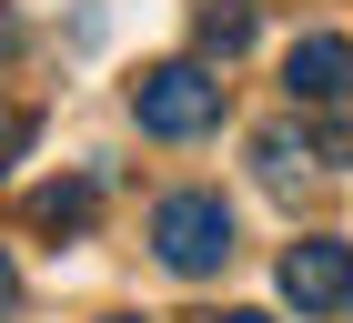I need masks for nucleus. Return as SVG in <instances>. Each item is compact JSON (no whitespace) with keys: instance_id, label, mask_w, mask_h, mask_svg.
Listing matches in <instances>:
<instances>
[{"instance_id":"f257e3e1","label":"nucleus","mask_w":353,"mask_h":323,"mask_svg":"<svg viewBox=\"0 0 353 323\" xmlns=\"http://www.w3.org/2000/svg\"><path fill=\"white\" fill-rule=\"evenodd\" d=\"M152 253H162L182 283L222 273L232 263V202H222V192H172L162 213H152Z\"/></svg>"},{"instance_id":"f03ea898","label":"nucleus","mask_w":353,"mask_h":323,"mask_svg":"<svg viewBox=\"0 0 353 323\" xmlns=\"http://www.w3.org/2000/svg\"><path fill=\"white\" fill-rule=\"evenodd\" d=\"M132 111H141V132H162V141H202L222 121V81L202 61H162V71L132 81Z\"/></svg>"},{"instance_id":"7ed1b4c3","label":"nucleus","mask_w":353,"mask_h":323,"mask_svg":"<svg viewBox=\"0 0 353 323\" xmlns=\"http://www.w3.org/2000/svg\"><path fill=\"white\" fill-rule=\"evenodd\" d=\"M283 81H293V101L343 111V101H353V41H343V30H303L293 61H283Z\"/></svg>"},{"instance_id":"20e7f679","label":"nucleus","mask_w":353,"mask_h":323,"mask_svg":"<svg viewBox=\"0 0 353 323\" xmlns=\"http://www.w3.org/2000/svg\"><path fill=\"white\" fill-rule=\"evenodd\" d=\"M283 293H293L303 313H343L353 303V253L343 242H293V253H283Z\"/></svg>"},{"instance_id":"39448f33","label":"nucleus","mask_w":353,"mask_h":323,"mask_svg":"<svg viewBox=\"0 0 353 323\" xmlns=\"http://www.w3.org/2000/svg\"><path fill=\"white\" fill-rule=\"evenodd\" d=\"M252 162H263V182H272V192H293V182H303V162H313V141H303L293 121H272V132H252Z\"/></svg>"},{"instance_id":"423d86ee","label":"nucleus","mask_w":353,"mask_h":323,"mask_svg":"<svg viewBox=\"0 0 353 323\" xmlns=\"http://www.w3.org/2000/svg\"><path fill=\"white\" fill-rule=\"evenodd\" d=\"M30 222H41V233H81V222H91V182H51V192H30Z\"/></svg>"},{"instance_id":"0eeeda50","label":"nucleus","mask_w":353,"mask_h":323,"mask_svg":"<svg viewBox=\"0 0 353 323\" xmlns=\"http://www.w3.org/2000/svg\"><path fill=\"white\" fill-rule=\"evenodd\" d=\"M202 51H252V0H212V10H202Z\"/></svg>"},{"instance_id":"6e6552de","label":"nucleus","mask_w":353,"mask_h":323,"mask_svg":"<svg viewBox=\"0 0 353 323\" xmlns=\"http://www.w3.org/2000/svg\"><path fill=\"white\" fill-rule=\"evenodd\" d=\"M21 141H30V111H21V101H0V172L21 162Z\"/></svg>"},{"instance_id":"1a4fd4ad","label":"nucleus","mask_w":353,"mask_h":323,"mask_svg":"<svg viewBox=\"0 0 353 323\" xmlns=\"http://www.w3.org/2000/svg\"><path fill=\"white\" fill-rule=\"evenodd\" d=\"M10 303H21V273H10V253H0V313H10Z\"/></svg>"},{"instance_id":"9d476101","label":"nucleus","mask_w":353,"mask_h":323,"mask_svg":"<svg viewBox=\"0 0 353 323\" xmlns=\"http://www.w3.org/2000/svg\"><path fill=\"white\" fill-rule=\"evenodd\" d=\"M0 51H21V21H10V10H0Z\"/></svg>"},{"instance_id":"9b49d317","label":"nucleus","mask_w":353,"mask_h":323,"mask_svg":"<svg viewBox=\"0 0 353 323\" xmlns=\"http://www.w3.org/2000/svg\"><path fill=\"white\" fill-rule=\"evenodd\" d=\"M222 323H272V313H222Z\"/></svg>"}]
</instances>
